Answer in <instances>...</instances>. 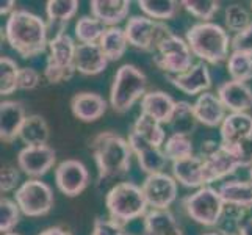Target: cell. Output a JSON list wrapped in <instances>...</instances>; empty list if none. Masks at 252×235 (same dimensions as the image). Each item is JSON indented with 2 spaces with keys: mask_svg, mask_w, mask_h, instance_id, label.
<instances>
[{
  "mask_svg": "<svg viewBox=\"0 0 252 235\" xmlns=\"http://www.w3.org/2000/svg\"><path fill=\"white\" fill-rule=\"evenodd\" d=\"M224 22H225V29L229 32H235L237 34L245 29H248L252 24V19H251L249 11L245 6L240 3H232L225 8Z\"/></svg>",
  "mask_w": 252,
  "mask_h": 235,
  "instance_id": "obj_38",
  "label": "cell"
},
{
  "mask_svg": "<svg viewBox=\"0 0 252 235\" xmlns=\"http://www.w3.org/2000/svg\"><path fill=\"white\" fill-rule=\"evenodd\" d=\"M141 188L146 202L152 210H168L177 199V180L166 172L146 176Z\"/></svg>",
  "mask_w": 252,
  "mask_h": 235,
  "instance_id": "obj_12",
  "label": "cell"
},
{
  "mask_svg": "<svg viewBox=\"0 0 252 235\" xmlns=\"http://www.w3.org/2000/svg\"><path fill=\"white\" fill-rule=\"evenodd\" d=\"M105 205L111 220L121 224H127L136 218L146 216L147 202L143 188L133 182H119L108 190L105 196Z\"/></svg>",
  "mask_w": 252,
  "mask_h": 235,
  "instance_id": "obj_5",
  "label": "cell"
},
{
  "mask_svg": "<svg viewBox=\"0 0 252 235\" xmlns=\"http://www.w3.org/2000/svg\"><path fill=\"white\" fill-rule=\"evenodd\" d=\"M220 195L224 204L232 210H243L252 208V182L251 180H227L220 185Z\"/></svg>",
  "mask_w": 252,
  "mask_h": 235,
  "instance_id": "obj_25",
  "label": "cell"
},
{
  "mask_svg": "<svg viewBox=\"0 0 252 235\" xmlns=\"http://www.w3.org/2000/svg\"><path fill=\"white\" fill-rule=\"evenodd\" d=\"M177 101H174L164 91H149L141 99V113L149 116L160 124H169L174 111H176Z\"/></svg>",
  "mask_w": 252,
  "mask_h": 235,
  "instance_id": "obj_23",
  "label": "cell"
},
{
  "mask_svg": "<svg viewBox=\"0 0 252 235\" xmlns=\"http://www.w3.org/2000/svg\"><path fill=\"white\" fill-rule=\"evenodd\" d=\"M144 235H184L169 210H149L144 216Z\"/></svg>",
  "mask_w": 252,
  "mask_h": 235,
  "instance_id": "obj_27",
  "label": "cell"
},
{
  "mask_svg": "<svg viewBox=\"0 0 252 235\" xmlns=\"http://www.w3.org/2000/svg\"><path fill=\"white\" fill-rule=\"evenodd\" d=\"M126 34L128 44L144 52L157 50L158 44L172 34L171 29L164 22L149 19L147 16H133L126 24Z\"/></svg>",
  "mask_w": 252,
  "mask_h": 235,
  "instance_id": "obj_10",
  "label": "cell"
},
{
  "mask_svg": "<svg viewBox=\"0 0 252 235\" xmlns=\"http://www.w3.org/2000/svg\"><path fill=\"white\" fill-rule=\"evenodd\" d=\"M201 157L204 159L207 185H210L215 180H221L230 176L240 168L238 160L232 154V151L213 140H207L202 143Z\"/></svg>",
  "mask_w": 252,
  "mask_h": 235,
  "instance_id": "obj_11",
  "label": "cell"
},
{
  "mask_svg": "<svg viewBox=\"0 0 252 235\" xmlns=\"http://www.w3.org/2000/svg\"><path fill=\"white\" fill-rule=\"evenodd\" d=\"M130 0H93L90 2L91 16L105 27H118L130 13Z\"/></svg>",
  "mask_w": 252,
  "mask_h": 235,
  "instance_id": "obj_26",
  "label": "cell"
},
{
  "mask_svg": "<svg viewBox=\"0 0 252 235\" xmlns=\"http://www.w3.org/2000/svg\"><path fill=\"white\" fill-rule=\"evenodd\" d=\"M172 177L187 188L207 187L204 159L201 155H191L187 159L172 162Z\"/></svg>",
  "mask_w": 252,
  "mask_h": 235,
  "instance_id": "obj_19",
  "label": "cell"
},
{
  "mask_svg": "<svg viewBox=\"0 0 252 235\" xmlns=\"http://www.w3.org/2000/svg\"><path fill=\"white\" fill-rule=\"evenodd\" d=\"M21 208L16 204V201H11L8 198H2L0 201V232L10 234L19 223L21 218Z\"/></svg>",
  "mask_w": 252,
  "mask_h": 235,
  "instance_id": "obj_40",
  "label": "cell"
},
{
  "mask_svg": "<svg viewBox=\"0 0 252 235\" xmlns=\"http://www.w3.org/2000/svg\"><path fill=\"white\" fill-rule=\"evenodd\" d=\"M221 144L232 147L252 136V115L249 113H229L220 127Z\"/></svg>",
  "mask_w": 252,
  "mask_h": 235,
  "instance_id": "obj_21",
  "label": "cell"
},
{
  "mask_svg": "<svg viewBox=\"0 0 252 235\" xmlns=\"http://www.w3.org/2000/svg\"><path fill=\"white\" fill-rule=\"evenodd\" d=\"M39 72L33 67H21L17 77V88L24 91L34 90L39 85Z\"/></svg>",
  "mask_w": 252,
  "mask_h": 235,
  "instance_id": "obj_45",
  "label": "cell"
},
{
  "mask_svg": "<svg viewBox=\"0 0 252 235\" xmlns=\"http://www.w3.org/2000/svg\"><path fill=\"white\" fill-rule=\"evenodd\" d=\"M107 101L97 93L82 91L74 94L71 99L72 115L83 123H94L100 119L107 113Z\"/></svg>",
  "mask_w": 252,
  "mask_h": 235,
  "instance_id": "obj_20",
  "label": "cell"
},
{
  "mask_svg": "<svg viewBox=\"0 0 252 235\" xmlns=\"http://www.w3.org/2000/svg\"><path fill=\"white\" fill-rule=\"evenodd\" d=\"M163 151L166 154L168 160L177 162V160L187 159V157L193 155L194 147H193V141H191L189 136L171 134L163 144Z\"/></svg>",
  "mask_w": 252,
  "mask_h": 235,
  "instance_id": "obj_35",
  "label": "cell"
},
{
  "mask_svg": "<svg viewBox=\"0 0 252 235\" xmlns=\"http://www.w3.org/2000/svg\"><path fill=\"white\" fill-rule=\"evenodd\" d=\"M55 184L63 195L75 198L86 190L90 184V172L77 159H66L55 168Z\"/></svg>",
  "mask_w": 252,
  "mask_h": 235,
  "instance_id": "obj_13",
  "label": "cell"
},
{
  "mask_svg": "<svg viewBox=\"0 0 252 235\" xmlns=\"http://www.w3.org/2000/svg\"><path fill=\"white\" fill-rule=\"evenodd\" d=\"M182 207L197 224L213 228L221 221L225 204L220 195V190L207 185L182 199Z\"/></svg>",
  "mask_w": 252,
  "mask_h": 235,
  "instance_id": "obj_7",
  "label": "cell"
},
{
  "mask_svg": "<svg viewBox=\"0 0 252 235\" xmlns=\"http://www.w3.org/2000/svg\"><path fill=\"white\" fill-rule=\"evenodd\" d=\"M21 67L10 57L0 58V94L10 96L17 88V77H19Z\"/></svg>",
  "mask_w": 252,
  "mask_h": 235,
  "instance_id": "obj_37",
  "label": "cell"
},
{
  "mask_svg": "<svg viewBox=\"0 0 252 235\" xmlns=\"http://www.w3.org/2000/svg\"><path fill=\"white\" fill-rule=\"evenodd\" d=\"M179 5L180 3L174 0H140L138 2V6L144 16L158 22L172 19L179 11Z\"/></svg>",
  "mask_w": 252,
  "mask_h": 235,
  "instance_id": "obj_33",
  "label": "cell"
},
{
  "mask_svg": "<svg viewBox=\"0 0 252 235\" xmlns=\"http://www.w3.org/2000/svg\"><path fill=\"white\" fill-rule=\"evenodd\" d=\"M25 108L17 101H3L0 103V140L3 143H13L19 138L24 127Z\"/></svg>",
  "mask_w": 252,
  "mask_h": 235,
  "instance_id": "obj_18",
  "label": "cell"
},
{
  "mask_svg": "<svg viewBox=\"0 0 252 235\" xmlns=\"http://www.w3.org/2000/svg\"><path fill=\"white\" fill-rule=\"evenodd\" d=\"M105 30V25L94 16H82L75 24V38L80 44H95Z\"/></svg>",
  "mask_w": 252,
  "mask_h": 235,
  "instance_id": "obj_34",
  "label": "cell"
},
{
  "mask_svg": "<svg viewBox=\"0 0 252 235\" xmlns=\"http://www.w3.org/2000/svg\"><path fill=\"white\" fill-rule=\"evenodd\" d=\"M197 118L194 115L193 103L187 101H179L176 105V111H174L172 119L169 123L171 132L177 135H185L189 136L197 127Z\"/></svg>",
  "mask_w": 252,
  "mask_h": 235,
  "instance_id": "obj_31",
  "label": "cell"
},
{
  "mask_svg": "<svg viewBox=\"0 0 252 235\" xmlns=\"http://www.w3.org/2000/svg\"><path fill=\"white\" fill-rule=\"evenodd\" d=\"M128 144L132 152L136 155V160L141 171H144L147 176L163 172L164 167H166V163H168V157L161 147L147 143L146 140L135 135L133 132L128 134Z\"/></svg>",
  "mask_w": 252,
  "mask_h": 235,
  "instance_id": "obj_15",
  "label": "cell"
},
{
  "mask_svg": "<svg viewBox=\"0 0 252 235\" xmlns=\"http://www.w3.org/2000/svg\"><path fill=\"white\" fill-rule=\"evenodd\" d=\"M14 201L25 216L38 218L52 210L55 204V196L54 190L46 182L41 179H29L16 190Z\"/></svg>",
  "mask_w": 252,
  "mask_h": 235,
  "instance_id": "obj_9",
  "label": "cell"
},
{
  "mask_svg": "<svg viewBox=\"0 0 252 235\" xmlns=\"http://www.w3.org/2000/svg\"><path fill=\"white\" fill-rule=\"evenodd\" d=\"M185 41L193 55L208 65H220L229 58L232 38L215 22H197L187 30Z\"/></svg>",
  "mask_w": 252,
  "mask_h": 235,
  "instance_id": "obj_3",
  "label": "cell"
},
{
  "mask_svg": "<svg viewBox=\"0 0 252 235\" xmlns=\"http://www.w3.org/2000/svg\"><path fill=\"white\" fill-rule=\"evenodd\" d=\"M57 162V152L49 144L24 146L17 154V168L32 179H39L52 169Z\"/></svg>",
  "mask_w": 252,
  "mask_h": 235,
  "instance_id": "obj_14",
  "label": "cell"
},
{
  "mask_svg": "<svg viewBox=\"0 0 252 235\" xmlns=\"http://www.w3.org/2000/svg\"><path fill=\"white\" fill-rule=\"evenodd\" d=\"M194 115L197 118L199 124H204L207 127H221L222 121L225 119V107L215 93H202L197 96L196 102L193 103Z\"/></svg>",
  "mask_w": 252,
  "mask_h": 235,
  "instance_id": "obj_22",
  "label": "cell"
},
{
  "mask_svg": "<svg viewBox=\"0 0 252 235\" xmlns=\"http://www.w3.org/2000/svg\"><path fill=\"white\" fill-rule=\"evenodd\" d=\"M108 58L100 49L99 42L95 44H77L75 50V69L83 75H97L108 66Z\"/></svg>",
  "mask_w": 252,
  "mask_h": 235,
  "instance_id": "obj_24",
  "label": "cell"
},
{
  "mask_svg": "<svg viewBox=\"0 0 252 235\" xmlns=\"http://www.w3.org/2000/svg\"><path fill=\"white\" fill-rule=\"evenodd\" d=\"M124 226L111 218H97L93 224L91 235H124Z\"/></svg>",
  "mask_w": 252,
  "mask_h": 235,
  "instance_id": "obj_42",
  "label": "cell"
},
{
  "mask_svg": "<svg viewBox=\"0 0 252 235\" xmlns=\"http://www.w3.org/2000/svg\"><path fill=\"white\" fill-rule=\"evenodd\" d=\"M227 71L232 80L248 83L252 78V57L241 52H232L227 58Z\"/></svg>",
  "mask_w": 252,
  "mask_h": 235,
  "instance_id": "obj_36",
  "label": "cell"
},
{
  "mask_svg": "<svg viewBox=\"0 0 252 235\" xmlns=\"http://www.w3.org/2000/svg\"><path fill=\"white\" fill-rule=\"evenodd\" d=\"M193 58L194 55L188 42L172 33L158 44L152 62L160 71L166 72L168 75H180L194 65Z\"/></svg>",
  "mask_w": 252,
  "mask_h": 235,
  "instance_id": "obj_8",
  "label": "cell"
},
{
  "mask_svg": "<svg viewBox=\"0 0 252 235\" xmlns=\"http://www.w3.org/2000/svg\"><path fill=\"white\" fill-rule=\"evenodd\" d=\"M124 235H136V234H130V232H126Z\"/></svg>",
  "mask_w": 252,
  "mask_h": 235,
  "instance_id": "obj_52",
  "label": "cell"
},
{
  "mask_svg": "<svg viewBox=\"0 0 252 235\" xmlns=\"http://www.w3.org/2000/svg\"><path fill=\"white\" fill-rule=\"evenodd\" d=\"M21 182V172L17 171L14 167H10V165H5L2 167V171H0V190L2 193H10L13 190H17Z\"/></svg>",
  "mask_w": 252,
  "mask_h": 235,
  "instance_id": "obj_43",
  "label": "cell"
},
{
  "mask_svg": "<svg viewBox=\"0 0 252 235\" xmlns=\"http://www.w3.org/2000/svg\"><path fill=\"white\" fill-rule=\"evenodd\" d=\"M17 10L16 8V2L14 0H5V2L0 3V14L2 16H11L14 11Z\"/></svg>",
  "mask_w": 252,
  "mask_h": 235,
  "instance_id": "obj_48",
  "label": "cell"
},
{
  "mask_svg": "<svg viewBox=\"0 0 252 235\" xmlns=\"http://www.w3.org/2000/svg\"><path fill=\"white\" fill-rule=\"evenodd\" d=\"M251 11H252V2H251Z\"/></svg>",
  "mask_w": 252,
  "mask_h": 235,
  "instance_id": "obj_54",
  "label": "cell"
},
{
  "mask_svg": "<svg viewBox=\"0 0 252 235\" xmlns=\"http://www.w3.org/2000/svg\"><path fill=\"white\" fill-rule=\"evenodd\" d=\"M50 138V129L44 116L30 115L27 116L21 130L19 140L25 146H44Z\"/></svg>",
  "mask_w": 252,
  "mask_h": 235,
  "instance_id": "obj_29",
  "label": "cell"
},
{
  "mask_svg": "<svg viewBox=\"0 0 252 235\" xmlns=\"http://www.w3.org/2000/svg\"><path fill=\"white\" fill-rule=\"evenodd\" d=\"M2 235H21V234H16V232H10V234H2Z\"/></svg>",
  "mask_w": 252,
  "mask_h": 235,
  "instance_id": "obj_51",
  "label": "cell"
},
{
  "mask_svg": "<svg viewBox=\"0 0 252 235\" xmlns=\"http://www.w3.org/2000/svg\"><path fill=\"white\" fill-rule=\"evenodd\" d=\"M79 2L77 0H47L46 3V16L49 21V27L64 32V27L69 21L77 14Z\"/></svg>",
  "mask_w": 252,
  "mask_h": 235,
  "instance_id": "obj_28",
  "label": "cell"
},
{
  "mask_svg": "<svg viewBox=\"0 0 252 235\" xmlns=\"http://www.w3.org/2000/svg\"><path fill=\"white\" fill-rule=\"evenodd\" d=\"M227 149H230L232 154L235 155L240 168H251L252 167V136L237 143L235 146L227 147Z\"/></svg>",
  "mask_w": 252,
  "mask_h": 235,
  "instance_id": "obj_41",
  "label": "cell"
},
{
  "mask_svg": "<svg viewBox=\"0 0 252 235\" xmlns=\"http://www.w3.org/2000/svg\"><path fill=\"white\" fill-rule=\"evenodd\" d=\"M229 235H238V234H230V232H229Z\"/></svg>",
  "mask_w": 252,
  "mask_h": 235,
  "instance_id": "obj_53",
  "label": "cell"
},
{
  "mask_svg": "<svg viewBox=\"0 0 252 235\" xmlns=\"http://www.w3.org/2000/svg\"><path fill=\"white\" fill-rule=\"evenodd\" d=\"M180 5L189 14L201 19V22H212L213 16L220 11L221 6V3L215 2V0H182Z\"/></svg>",
  "mask_w": 252,
  "mask_h": 235,
  "instance_id": "obj_39",
  "label": "cell"
},
{
  "mask_svg": "<svg viewBox=\"0 0 252 235\" xmlns=\"http://www.w3.org/2000/svg\"><path fill=\"white\" fill-rule=\"evenodd\" d=\"M47 29L49 25L38 14L17 8L6 19L5 39L22 58H34L49 47Z\"/></svg>",
  "mask_w": 252,
  "mask_h": 235,
  "instance_id": "obj_1",
  "label": "cell"
},
{
  "mask_svg": "<svg viewBox=\"0 0 252 235\" xmlns=\"http://www.w3.org/2000/svg\"><path fill=\"white\" fill-rule=\"evenodd\" d=\"M99 46L107 55L108 62H118L124 57L128 46L126 30L121 27H107L99 41Z\"/></svg>",
  "mask_w": 252,
  "mask_h": 235,
  "instance_id": "obj_30",
  "label": "cell"
},
{
  "mask_svg": "<svg viewBox=\"0 0 252 235\" xmlns=\"http://www.w3.org/2000/svg\"><path fill=\"white\" fill-rule=\"evenodd\" d=\"M232 52H241L252 57V24L232 38Z\"/></svg>",
  "mask_w": 252,
  "mask_h": 235,
  "instance_id": "obj_44",
  "label": "cell"
},
{
  "mask_svg": "<svg viewBox=\"0 0 252 235\" xmlns=\"http://www.w3.org/2000/svg\"><path fill=\"white\" fill-rule=\"evenodd\" d=\"M93 157L99 172V180L124 177L132 165V149L128 140L116 132H100L90 141Z\"/></svg>",
  "mask_w": 252,
  "mask_h": 235,
  "instance_id": "obj_2",
  "label": "cell"
},
{
  "mask_svg": "<svg viewBox=\"0 0 252 235\" xmlns=\"http://www.w3.org/2000/svg\"><path fill=\"white\" fill-rule=\"evenodd\" d=\"M77 44L66 32L57 33L49 41V57L46 60L44 77L49 83H60L72 78L75 69Z\"/></svg>",
  "mask_w": 252,
  "mask_h": 235,
  "instance_id": "obj_6",
  "label": "cell"
},
{
  "mask_svg": "<svg viewBox=\"0 0 252 235\" xmlns=\"http://www.w3.org/2000/svg\"><path fill=\"white\" fill-rule=\"evenodd\" d=\"M130 132H133L135 135L141 136L143 140H146L147 143H151L157 147H161L166 141V134L161 127V124L158 121H155L146 115H141L135 119V123L130 129Z\"/></svg>",
  "mask_w": 252,
  "mask_h": 235,
  "instance_id": "obj_32",
  "label": "cell"
},
{
  "mask_svg": "<svg viewBox=\"0 0 252 235\" xmlns=\"http://www.w3.org/2000/svg\"><path fill=\"white\" fill-rule=\"evenodd\" d=\"M202 235H229V232H225L222 229H216V231H212V232H205Z\"/></svg>",
  "mask_w": 252,
  "mask_h": 235,
  "instance_id": "obj_49",
  "label": "cell"
},
{
  "mask_svg": "<svg viewBox=\"0 0 252 235\" xmlns=\"http://www.w3.org/2000/svg\"><path fill=\"white\" fill-rule=\"evenodd\" d=\"M237 234L238 235H252V216L240 218L238 226H237Z\"/></svg>",
  "mask_w": 252,
  "mask_h": 235,
  "instance_id": "obj_46",
  "label": "cell"
},
{
  "mask_svg": "<svg viewBox=\"0 0 252 235\" xmlns=\"http://www.w3.org/2000/svg\"><path fill=\"white\" fill-rule=\"evenodd\" d=\"M168 80L188 96H201L212 86L210 69L204 62L194 63L187 72L180 75H168Z\"/></svg>",
  "mask_w": 252,
  "mask_h": 235,
  "instance_id": "obj_16",
  "label": "cell"
},
{
  "mask_svg": "<svg viewBox=\"0 0 252 235\" xmlns=\"http://www.w3.org/2000/svg\"><path fill=\"white\" fill-rule=\"evenodd\" d=\"M147 86V77L135 65H123L110 88V107L118 115H124L135 105V102L144 98Z\"/></svg>",
  "mask_w": 252,
  "mask_h": 235,
  "instance_id": "obj_4",
  "label": "cell"
},
{
  "mask_svg": "<svg viewBox=\"0 0 252 235\" xmlns=\"http://www.w3.org/2000/svg\"><path fill=\"white\" fill-rule=\"evenodd\" d=\"M216 94L230 113H248L252 108V88L246 82L227 80L218 86Z\"/></svg>",
  "mask_w": 252,
  "mask_h": 235,
  "instance_id": "obj_17",
  "label": "cell"
},
{
  "mask_svg": "<svg viewBox=\"0 0 252 235\" xmlns=\"http://www.w3.org/2000/svg\"><path fill=\"white\" fill-rule=\"evenodd\" d=\"M38 235H72V232L63 228V226H52V228L41 231Z\"/></svg>",
  "mask_w": 252,
  "mask_h": 235,
  "instance_id": "obj_47",
  "label": "cell"
},
{
  "mask_svg": "<svg viewBox=\"0 0 252 235\" xmlns=\"http://www.w3.org/2000/svg\"><path fill=\"white\" fill-rule=\"evenodd\" d=\"M249 180L252 182V167L249 168Z\"/></svg>",
  "mask_w": 252,
  "mask_h": 235,
  "instance_id": "obj_50",
  "label": "cell"
}]
</instances>
